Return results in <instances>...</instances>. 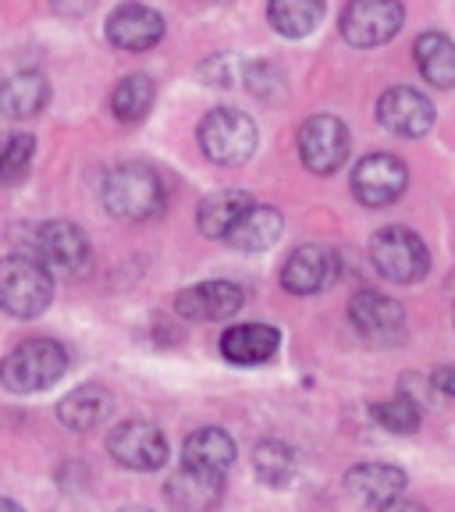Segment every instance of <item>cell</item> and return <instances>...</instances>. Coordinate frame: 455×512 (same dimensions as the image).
Here are the masks:
<instances>
[{
    "mask_svg": "<svg viewBox=\"0 0 455 512\" xmlns=\"http://www.w3.org/2000/svg\"><path fill=\"white\" fill-rule=\"evenodd\" d=\"M68 370V352L54 338H29L0 360V384L15 395L47 392Z\"/></svg>",
    "mask_w": 455,
    "mask_h": 512,
    "instance_id": "6da1fadb",
    "label": "cell"
},
{
    "mask_svg": "<svg viewBox=\"0 0 455 512\" xmlns=\"http://www.w3.org/2000/svg\"><path fill=\"white\" fill-rule=\"evenodd\" d=\"M54 299V271L32 253L0 260V310L18 320L40 317Z\"/></svg>",
    "mask_w": 455,
    "mask_h": 512,
    "instance_id": "7a4b0ae2",
    "label": "cell"
},
{
    "mask_svg": "<svg viewBox=\"0 0 455 512\" xmlns=\"http://www.w3.org/2000/svg\"><path fill=\"white\" fill-rule=\"evenodd\" d=\"M104 207L125 224H143L164 210V182L146 164H121L104 178Z\"/></svg>",
    "mask_w": 455,
    "mask_h": 512,
    "instance_id": "3957f363",
    "label": "cell"
},
{
    "mask_svg": "<svg viewBox=\"0 0 455 512\" xmlns=\"http://www.w3.org/2000/svg\"><path fill=\"white\" fill-rule=\"evenodd\" d=\"M25 253L50 267L57 278H79L89 267V239L72 221H40L25 232Z\"/></svg>",
    "mask_w": 455,
    "mask_h": 512,
    "instance_id": "277c9868",
    "label": "cell"
},
{
    "mask_svg": "<svg viewBox=\"0 0 455 512\" xmlns=\"http://www.w3.org/2000/svg\"><path fill=\"white\" fill-rule=\"evenodd\" d=\"M256 121L232 107H217L200 121V150L221 168H239L256 153Z\"/></svg>",
    "mask_w": 455,
    "mask_h": 512,
    "instance_id": "5b68a950",
    "label": "cell"
},
{
    "mask_svg": "<svg viewBox=\"0 0 455 512\" xmlns=\"http://www.w3.org/2000/svg\"><path fill=\"white\" fill-rule=\"evenodd\" d=\"M370 260H374L377 274L384 281H395V285H413L431 267V253H427L424 239L409 228H399V224L381 228L370 239Z\"/></svg>",
    "mask_w": 455,
    "mask_h": 512,
    "instance_id": "8992f818",
    "label": "cell"
},
{
    "mask_svg": "<svg viewBox=\"0 0 455 512\" xmlns=\"http://www.w3.org/2000/svg\"><path fill=\"white\" fill-rule=\"evenodd\" d=\"M299 157L313 175H335L349 160V128L335 114H313L299 128Z\"/></svg>",
    "mask_w": 455,
    "mask_h": 512,
    "instance_id": "52a82bcc",
    "label": "cell"
},
{
    "mask_svg": "<svg viewBox=\"0 0 455 512\" xmlns=\"http://www.w3.org/2000/svg\"><path fill=\"white\" fill-rule=\"evenodd\" d=\"M349 320L356 335L370 345H399L406 338V310L384 292H356L349 303Z\"/></svg>",
    "mask_w": 455,
    "mask_h": 512,
    "instance_id": "ba28073f",
    "label": "cell"
},
{
    "mask_svg": "<svg viewBox=\"0 0 455 512\" xmlns=\"http://www.w3.org/2000/svg\"><path fill=\"white\" fill-rule=\"evenodd\" d=\"M402 18L406 11L399 0H352L342 11V36L352 47H381V43L395 40Z\"/></svg>",
    "mask_w": 455,
    "mask_h": 512,
    "instance_id": "9c48e42d",
    "label": "cell"
},
{
    "mask_svg": "<svg viewBox=\"0 0 455 512\" xmlns=\"http://www.w3.org/2000/svg\"><path fill=\"white\" fill-rule=\"evenodd\" d=\"M406 185V160H399L395 153H370L352 171V196L363 207H388V203H395L406 192Z\"/></svg>",
    "mask_w": 455,
    "mask_h": 512,
    "instance_id": "30bf717a",
    "label": "cell"
},
{
    "mask_svg": "<svg viewBox=\"0 0 455 512\" xmlns=\"http://www.w3.org/2000/svg\"><path fill=\"white\" fill-rule=\"evenodd\" d=\"M107 448H111V456L121 466L139 473L160 470L171 456L168 438L160 434V427L146 424V420H125V424H118L111 431V438H107Z\"/></svg>",
    "mask_w": 455,
    "mask_h": 512,
    "instance_id": "8fae6325",
    "label": "cell"
},
{
    "mask_svg": "<svg viewBox=\"0 0 455 512\" xmlns=\"http://www.w3.org/2000/svg\"><path fill=\"white\" fill-rule=\"evenodd\" d=\"M342 274V260L335 249L328 246H299L281 267V285L292 296H317L324 288H331Z\"/></svg>",
    "mask_w": 455,
    "mask_h": 512,
    "instance_id": "7c38bea8",
    "label": "cell"
},
{
    "mask_svg": "<svg viewBox=\"0 0 455 512\" xmlns=\"http://www.w3.org/2000/svg\"><path fill=\"white\" fill-rule=\"evenodd\" d=\"M377 121H381L392 136L420 139V136H427L434 125V104L420 89L395 86L377 100Z\"/></svg>",
    "mask_w": 455,
    "mask_h": 512,
    "instance_id": "4fadbf2b",
    "label": "cell"
},
{
    "mask_svg": "<svg viewBox=\"0 0 455 512\" xmlns=\"http://www.w3.org/2000/svg\"><path fill=\"white\" fill-rule=\"evenodd\" d=\"M107 40L128 54H143L164 40V18L146 4H121L107 18Z\"/></svg>",
    "mask_w": 455,
    "mask_h": 512,
    "instance_id": "5bb4252c",
    "label": "cell"
},
{
    "mask_svg": "<svg viewBox=\"0 0 455 512\" xmlns=\"http://www.w3.org/2000/svg\"><path fill=\"white\" fill-rule=\"evenodd\" d=\"M242 288L235 281H200L178 292L175 310L189 320H228L242 310Z\"/></svg>",
    "mask_w": 455,
    "mask_h": 512,
    "instance_id": "9a60e30c",
    "label": "cell"
},
{
    "mask_svg": "<svg viewBox=\"0 0 455 512\" xmlns=\"http://www.w3.org/2000/svg\"><path fill=\"white\" fill-rule=\"evenodd\" d=\"M406 484V473L388 463H360L345 473V488L363 505H374V509H392L402 498V491H406Z\"/></svg>",
    "mask_w": 455,
    "mask_h": 512,
    "instance_id": "2e32d148",
    "label": "cell"
},
{
    "mask_svg": "<svg viewBox=\"0 0 455 512\" xmlns=\"http://www.w3.org/2000/svg\"><path fill=\"white\" fill-rule=\"evenodd\" d=\"M278 345L281 335L271 324H235V328L224 331L221 356L235 367H260V363L274 360Z\"/></svg>",
    "mask_w": 455,
    "mask_h": 512,
    "instance_id": "e0dca14e",
    "label": "cell"
},
{
    "mask_svg": "<svg viewBox=\"0 0 455 512\" xmlns=\"http://www.w3.org/2000/svg\"><path fill=\"white\" fill-rule=\"evenodd\" d=\"M235 463V441L221 427H200L192 431L182 445V466L189 470L210 473V477H224L228 466Z\"/></svg>",
    "mask_w": 455,
    "mask_h": 512,
    "instance_id": "ac0fdd59",
    "label": "cell"
},
{
    "mask_svg": "<svg viewBox=\"0 0 455 512\" xmlns=\"http://www.w3.org/2000/svg\"><path fill=\"white\" fill-rule=\"evenodd\" d=\"M114 413V395L107 392L104 384H82L75 392H68L57 402V416L64 427L72 431H93V427L107 424Z\"/></svg>",
    "mask_w": 455,
    "mask_h": 512,
    "instance_id": "d6986e66",
    "label": "cell"
},
{
    "mask_svg": "<svg viewBox=\"0 0 455 512\" xmlns=\"http://www.w3.org/2000/svg\"><path fill=\"white\" fill-rule=\"evenodd\" d=\"M281 228H285V221H281L278 210L256 207L253 203V207L232 224V232L224 235V242L232 249H239V253H264V249H271L274 242L281 239Z\"/></svg>",
    "mask_w": 455,
    "mask_h": 512,
    "instance_id": "ffe728a7",
    "label": "cell"
},
{
    "mask_svg": "<svg viewBox=\"0 0 455 512\" xmlns=\"http://www.w3.org/2000/svg\"><path fill=\"white\" fill-rule=\"evenodd\" d=\"M50 86L40 72H18L0 82V114L4 118H36L47 107Z\"/></svg>",
    "mask_w": 455,
    "mask_h": 512,
    "instance_id": "44dd1931",
    "label": "cell"
},
{
    "mask_svg": "<svg viewBox=\"0 0 455 512\" xmlns=\"http://www.w3.org/2000/svg\"><path fill=\"white\" fill-rule=\"evenodd\" d=\"M253 207V196L246 189H221L210 192L207 200L200 203V214H196V224L207 239H224L232 232V224L239 221L246 210Z\"/></svg>",
    "mask_w": 455,
    "mask_h": 512,
    "instance_id": "7402d4cb",
    "label": "cell"
},
{
    "mask_svg": "<svg viewBox=\"0 0 455 512\" xmlns=\"http://www.w3.org/2000/svg\"><path fill=\"white\" fill-rule=\"evenodd\" d=\"M416 68L431 86L452 89L455 86V43L448 40L445 32H424L413 43Z\"/></svg>",
    "mask_w": 455,
    "mask_h": 512,
    "instance_id": "603a6c76",
    "label": "cell"
},
{
    "mask_svg": "<svg viewBox=\"0 0 455 512\" xmlns=\"http://www.w3.org/2000/svg\"><path fill=\"white\" fill-rule=\"evenodd\" d=\"M221 491H224V477H210V473L182 466V470L168 480L164 495H168V502L178 505V509H207V505H214L217 498H221Z\"/></svg>",
    "mask_w": 455,
    "mask_h": 512,
    "instance_id": "cb8c5ba5",
    "label": "cell"
},
{
    "mask_svg": "<svg viewBox=\"0 0 455 512\" xmlns=\"http://www.w3.org/2000/svg\"><path fill=\"white\" fill-rule=\"evenodd\" d=\"M267 18L285 40H303L324 18V0H271Z\"/></svg>",
    "mask_w": 455,
    "mask_h": 512,
    "instance_id": "d4e9b609",
    "label": "cell"
},
{
    "mask_svg": "<svg viewBox=\"0 0 455 512\" xmlns=\"http://www.w3.org/2000/svg\"><path fill=\"white\" fill-rule=\"evenodd\" d=\"M153 96H157V86H153L150 75H143V72L125 75V79H121L118 86H114V93H111L114 118L125 121V125H136V121H143L146 114H150Z\"/></svg>",
    "mask_w": 455,
    "mask_h": 512,
    "instance_id": "484cf974",
    "label": "cell"
},
{
    "mask_svg": "<svg viewBox=\"0 0 455 512\" xmlns=\"http://www.w3.org/2000/svg\"><path fill=\"white\" fill-rule=\"evenodd\" d=\"M253 470L264 484L281 488V484L296 477V452L285 441H260L253 452Z\"/></svg>",
    "mask_w": 455,
    "mask_h": 512,
    "instance_id": "4316f807",
    "label": "cell"
},
{
    "mask_svg": "<svg viewBox=\"0 0 455 512\" xmlns=\"http://www.w3.org/2000/svg\"><path fill=\"white\" fill-rule=\"evenodd\" d=\"M32 157H36V139L25 132L0 136V185H15L29 175Z\"/></svg>",
    "mask_w": 455,
    "mask_h": 512,
    "instance_id": "83f0119b",
    "label": "cell"
},
{
    "mask_svg": "<svg viewBox=\"0 0 455 512\" xmlns=\"http://www.w3.org/2000/svg\"><path fill=\"white\" fill-rule=\"evenodd\" d=\"M370 416L392 434H413L416 427H420V406H416L413 399H406V395L370 406Z\"/></svg>",
    "mask_w": 455,
    "mask_h": 512,
    "instance_id": "f1b7e54d",
    "label": "cell"
},
{
    "mask_svg": "<svg viewBox=\"0 0 455 512\" xmlns=\"http://www.w3.org/2000/svg\"><path fill=\"white\" fill-rule=\"evenodd\" d=\"M203 79L210 82V86H232L235 82V61L232 57H210L207 64H203Z\"/></svg>",
    "mask_w": 455,
    "mask_h": 512,
    "instance_id": "f546056e",
    "label": "cell"
},
{
    "mask_svg": "<svg viewBox=\"0 0 455 512\" xmlns=\"http://www.w3.org/2000/svg\"><path fill=\"white\" fill-rule=\"evenodd\" d=\"M50 4H54V11H61V15H86L96 0H50Z\"/></svg>",
    "mask_w": 455,
    "mask_h": 512,
    "instance_id": "4dcf8cb0",
    "label": "cell"
},
{
    "mask_svg": "<svg viewBox=\"0 0 455 512\" xmlns=\"http://www.w3.org/2000/svg\"><path fill=\"white\" fill-rule=\"evenodd\" d=\"M434 384H438L445 395H452V399H455V363H452V367H445V370H438V374H434Z\"/></svg>",
    "mask_w": 455,
    "mask_h": 512,
    "instance_id": "1f68e13d",
    "label": "cell"
},
{
    "mask_svg": "<svg viewBox=\"0 0 455 512\" xmlns=\"http://www.w3.org/2000/svg\"><path fill=\"white\" fill-rule=\"evenodd\" d=\"M0 509H18L15 502H8V498H0Z\"/></svg>",
    "mask_w": 455,
    "mask_h": 512,
    "instance_id": "d6a6232c",
    "label": "cell"
}]
</instances>
